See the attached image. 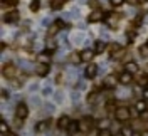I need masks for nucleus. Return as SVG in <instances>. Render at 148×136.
<instances>
[{"mask_svg":"<svg viewBox=\"0 0 148 136\" xmlns=\"http://www.w3.org/2000/svg\"><path fill=\"white\" fill-rule=\"evenodd\" d=\"M92 51H94V54H96V55L103 54V52L106 51V44H104L103 40H94V45H92Z\"/></svg>","mask_w":148,"mask_h":136,"instance_id":"14","label":"nucleus"},{"mask_svg":"<svg viewBox=\"0 0 148 136\" xmlns=\"http://www.w3.org/2000/svg\"><path fill=\"white\" fill-rule=\"evenodd\" d=\"M94 124V119L91 116H84L81 121H79V131H83V133H91V128Z\"/></svg>","mask_w":148,"mask_h":136,"instance_id":"7","label":"nucleus"},{"mask_svg":"<svg viewBox=\"0 0 148 136\" xmlns=\"http://www.w3.org/2000/svg\"><path fill=\"white\" fill-rule=\"evenodd\" d=\"M126 0H110V3L113 5V7H120V5H123Z\"/></svg>","mask_w":148,"mask_h":136,"instance_id":"31","label":"nucleus"},{"mask_svg":"<svg viewBox=\"0 0 148 136\" xmlns=\"http://www.w3.org/2000/svg\"><path fill=\"white\" fill-rule=\"evenodd\" d=\"M7 136H17V135H14V133H10V135H7Z\"/></svg>","mask_w":148,"mask_h":136,"instance_id":"41","label":"nucleus"},{"mask_svg":"<svg viewBox=\"0 0 148 136\" xmlns=\"http://www.w3.org/2000/svg\"><path fill=\"white\" fill-rule=\"evenodd\" d=\"M118 79H120L121 86H128V84H131V81H133V74L126 72V71H121V72L118 74Z\"/></svg>","mask_w":148,"mask_h":136,"instance_id":"12","label":"nucleus"},{"mask_svg":"<svg viewBox=\"0 0 148 136\" xmlns=\"http://www.w3.org/2000/svg\"><path fill=\"white\" fill-rule=\"evenodd\" d=\"M104 108H106V111H108V113H116V109L120 108V106H116V101L113 99V98H110V99L106 101Z\"/></svg>","mask_w":148,"mask_h":136,"instance_id":"21","label":"nucleus"},{"mask_svg":"<svg viewBox=\"0 0 148 136\" xmlns=\"http://www.w3.org/2000/svg\"><path fill=\"white\" fill-rule=\"evenodd\" d=\"M2 99H3V101H7V99H9V94H7V91H5V89L2 91Z\"/></svg>","mask_w":148,"mask_h":136,"instance_id":"35","label":"nucleus"},{"mask_svg":"<svg viewBox=\"0 0 148 136\" xmlns=\"http://www.w3.org/2000/svg\"><path fill=\"white\" fill-rule=\"evenodd\" d=\"M140 136H148V129H143V131L140 133Z\"/></svg>","mask_w":148,"mask_h":136,"instance_id":"39","label":"nucleus"},{"mask_svg":"<svg viewBox=\"0 0 148 136\" xmlns=\"http://www.w3.org/2000/svg\"><path fill=\"white\" fill-rule=\"evenodd\" d=\"M104 14H103V10H99V9H96V10H92L91 14H89V17H88V22L89 24H96V22H101V20H104Z\"/></svg>","mask_w":148,"mask_h":136,"instance_id":"10","label":"nucleus"},{"mask_svg":"<svg viewBox=\"0 0 148 136\" xmlns=\"http://www.w3.org/2000/svg\"><path fill=\"white\" fill-rule=\"evenodd\" d=\"M69 123H71V119L67 118V114H64V116H61V118H59V121H57V128H59V129H66V131H67Z\"/></svg>","mask_w":148,"mask_h":136,"instance_id":"18","label":"nucleus"},{"mask_svg":"<svg viewBox=\"0 0 148 136\" xmlns=\"http://www.w3.org/2000/svg\"><path fill=\"white\" fill-rule=\"evenodd\" d=\"M51 71V66L49 64H37L36 66V74L37 76H40V77H46L47 74Z\"/></svg>","mask_w":148,"mask_h":136,"instance_id":"13","label":"nucleus"},{"mask_svg":"<svg viewBox=\"0 0 148 136\" xmlns=\"http://www.w3.org/2000/svg\"><path fill=\"white\" fill-rule=\"evenodd\" d=\"M88 136H99V131H96V133L91 131V133H88Z\"/></svg>","mask_w":148,"mask_h":136,"instance_id":"38","label":"nucleus"},{"mask_svg":"<svg viewBox=\"0 0 148 136\" xmlns=\"http://www.w3.org/2000/svg\"><path fill=\"white\" fill-rule=\"evenodd\" d=\"M54 98H56V101H57V103H61V101H62V92H56Z\"/></svg>","mask_w":148,"mask_h":136,"instance_id":"33","label":"nucleus"},{"mask_svg":"<svg viewBox=\"0 0 148 136\" xmlns=\"http://www.w3.org/2000/svg\"><path fill=\"white\" fill-rule=\"evenodd\" d=\"M110 119L108 118H101L99 119V121H98V128H99V131H101V129H110Z\"/></svg>","mask_w":148,"mask_h":136,"instance_id":"24","label":"nucleus"},{"mask_svg":"<svg viewBox=\"0 0 148 136\" xmlns=\"http://www.w3.org/2000/svg\"><path fill=\"white\" fill-rule=\"evenodd\" d=\"M51 54H52V52H49V51L39 54V64H49L51 62Z\"/></svg>","mask_w":148,"mask_h":136,"instance_id":"23","label":"nucleus"},{"mask_svg":"<svg viewBox=\"0 0 148 136\" xmlns=\"http://www.w3.org/2000/svg\"><path fill=\"white\" fill-rule=\"evenodd\" d=\"M120 20H121V15L120 14H114V12L106 14V17H104V22H106V25H108L111 30H116V29H118Z\"/></svg>","mask_w":148,"mask_h":136,"instance_id":"2","label":"nucleus"},{"mask_svg":"<svg viewBox=\"0 0 148 136\" xmlns=\"http://www.w3.org/2000/svg\"><path fill=\"white\" fill-rule=\"evenodd\" d=\"M147 109H148V103L145 99H138L136 103H135V106H133V113L135 114H143V113H147Z\"/></svg>","mask_w":148,"mask_h":136,"instance_id":"8","label":"nucleus"},{"mask_svg":"<svg viewBox=\"0 0 148 136\" xmlns=\"http://www.w3.org/2000/svg\"><path fill=\"white\" fill-rule=\"evenodd\" d=\"M120 84V79H118V74H108L106 77H104V81H103V86L106 87V89H114L116 86Z\"/></svg>","mask_w":148,"mask_h":136,"instance_id":"4","label":"nucleus"},{"mask_svg":"<svg viewBox=\"0 0 148 136\" xmlns=\"http://www.w3.org/2000/svg\"><path fill=\"white\" fill-rule=\"evenodd\" d=\"M64 2H66V0H64Z\"/></svg>","mask_w":148,"mask_h":136,"instance_id":"43","label":"nucleus"},{"mask_svg":"<svg viewBox=\"0 0 148 136\" xmlns=\"http://www.w3.org/2000/svg\"><path fill=\"white\" fill-rule=\"evenodd\" d=\"M14 114H15V119H18V121L27 119L29 118V106L25 104V103H18Z\"/></svg>","mask_w":148,"mask_h":136,"instance_id":"3","label":"nucleus"},{"mask_svg":"<svg viewBox=\"0 0 148 136\" xmlns=\"http://www.w3.org/2000/svg\"><path fill=\"white\" fill-rule=\"evenodd\" d=\"M98 98H99V92L98 91H92L88 94V104H94V103H98Z\"/></svg>","mask_w":148,"mask_h":136,"instance_id":"25","label":"nucleus"},{"mask_svg":"<svg viewBox=\"0 0 148 136\" xmlns=\"http://www.w3.org/2000/svg\"><path fill=\"white\" fill-rule=\"evenodd\" d=\"M29 9L32 10V12H39V9H40V0H32L30 5H29Z\"/></svg>","mask_w":148,"mask_h":136,"instance_id":"27","label":"nucleus"},{"mask_svg":"<svg viewBox=\"0 0 148 136\" xmlns=\"http://www.w3.org/2000/svg\"><path fill=\"white\" fill-rule=\"evenodd\" d=\"M143 99L148 101V87H145V89H143Z\"/></svg>","mask_w":148,"mask_h":136,"instance_id":"37","label":"nucleus"},{"mask_svg":"<svg viewBox=\"0 0 148 136\" xmlns=\"http://www.w3.org/2000/svg\"><path fill=\"white\" fill-rule=\"evenodd\" d=\"M145 74H147V76H148V64H147V66H145Z\"/></svg>","mask_w":148,"mask_h":136,"instance_id":"40","label":"nucleus"},{"mask_svg":"<svg viewBox=\"0 0 148 136\" xmlns=\"http://www.w3.org/2000/svg\"><path fill=\"white\" fill-rule=\"evenodd\" d=\"M140 54H141V57H148V45H141L140 47Z\"/></svg>","mask_w":148,"mask_h":136,"instance_id":"30","label":"nucleus"},{"mask_svg":"<svg viewBox=\"0 0 148 136\" xmlns=\"http://www.w3.org/2000/svg\"><path fill=\"white\" fill-rule=\"evenodd\" d=\"M49 126H51V119H42V121H39V123H37L36 131H37V133H42V131L49 129Z\"/></svg>","mask_w":148,"mask_h":136,"instance_id":"16","label":"nucleus"},{"mask_svg":"<svg viewBox=\"0 0 148 136\" xmlns=\"http://www.w3.org/2000/svg\"><path fill=\"white\" fill-rule=\"evenodd\" d=\"M131 114H133V111L126 106H120V108L116 109V113H114V119L118 121V123H126L130 118H131Z\"/></svg>","mask_w":148,"mask_h":136,"instance_id":"1","label":"nucleus"},{"mask_svg":"<svg viewBox=\"0 0 148 136\" xmlns=\"http://www.w3.org/2000/svg\"><path fill=\"white\" fill-rule=\"evenodd\" d=\"M138 64L136 62H133V61H130V62H126L125 64V71H126V72H130V74H136L138 72Z\"/></svg>","mask_w":148,"mask_h":136,"instance_id":"19","label":"nucleus"},{"mask_svg":"<svg viewBox=\"0 0 148 136\" xmlns=\"http://www.w3.org/2000/svg\"><path fill=\"white\" fill-rule=\"evenodd\" d=\"M30 103H32L34 106H39V104H40V101L37 99V98H32V99H30Z\"/></svg>","mask_w":148,"mask_h":136,"instance_id":"36","label":"nucleus"},{"mask_svg":"<svg viewBox=\"0 0 148 136\" xmlns=\"http://www.w3.org/2000/svg\"><path fill=\"white\" fill-rule=\"evenodd\" d=\"M0 131H2V136L10 135V133H9V123H7V121H3V123L0 124Z\"/></svg>","mask_w":148,"mask_h":136,"instance_id":"28","label":"nucleus"},{"mask_svg":"<svg viewBox=\"0 0 148 136\" xmlns=\"http://www.w3.org/2000/svg\"><path fill=\"white\" fill-rule=\"evenodd\" d=\"M108 51H110L111 59H120L121 55L125 54V49H123L121 44H118V42H113V44L108 47Z\"/></svg>","mask_w":148,"mask_h":136,"instance_id":"6","label":"nucleus"},{"mask_svg":"<svg viewBox=\"0 0 148 136\" xmlns=\"http://www.w3.org/2000/svg\"><path fill=\"white\" fill-rule=\"evenodd\" d=\"M17 3L18 2H15V0H3V2H2V7H3V9H5V7H15Z\"/></svg>","mask_w":148,"mask_h":136,"instance_id":"29","label":"nucleus"},{"mask_svg":"<svg viewBox=\"0 0 148 136\" xmlns=\"http://www.w3.org/2000/svg\"><path fill=\"white\" fill-rule=\"evenodd\" d=\"M98 71H99V67H98L96 64H89V66L86 67V71H84L86 79H94V77L98 76Z\"/></svg>","mask_w":148,"mask_h":136,"instance_id":"11","label":"nucleus"},{"mask_svg":"<svg viewBox=\"0 0 148 136\" xmlns=\"http://www.w3.org/2000/svg\"><path fill=\"white\" fill-rule=\"evenodd\" d=\"M94 51L92 49H84L83 52H81V59H83V62H91V59L94 57Z\"/></svg>","mask_w":148,"mask_h":136,"instance_id":"15","label":"nucleus"},{"mask_svg":"<svg viewBox=\"0 0 148 136\" xmlns=\"http://www.w3.org/2000/svg\"><path fill=\"white\" fill-rule=\"evenodd\" d=\"M18 20H20V14H18L17 10H10V12H7L3 15V22L5 24H15Z\"/></svg>","mask_w":148,"mask_h":136,"instance_id":"9","label":"nucleus"},{"mask_svg":"<svg viewBox=\"0 0 148 136\" xmlns=\"http://www.w3.org/2000/svg\"><path fill=\"white\" fill-rule=\"evenodd\" d=\"M77 131H79V121L71 119V123H69V126H67V133H69L71 136H74Z\"/></svg>","mask_w":148,"mask_h":136,"instance_id":"17","label":"nucleus"},{"mask_svg":"<svg viewBox=\"0 0 148 136\" xmlns=\"http://www.w3.org/2000/svg\"><path fill=\"white\" fill-rule=\"evenodd\" d=\"M120 135L121 136H135V128L130 126V124H123V126H121Z\"/></svg>","mask_w":148,"mask_h":136,"instance_id":"20","label":"nucleus"},{"mask_svg":"<svg viewBox=\"0 0 148 136\" xmlns=\"http://www.w3.org/2000/svg\"><path fill=\"white\" fill-rule=\"evenodd\" d=\"M2 74H3V77H7V79H14V77L17 76V66L14 62H7L3 66V69H2Z\"/></svg>","mask_w":148,"mask_h":136,"instance_id":"5","label":"nucleus"},{"mask_svg":"<svg viewBox=\"0 0 148 136\" xmlns=\"http://www.w3.org/2000/svg\"><path fill=\"white\" fill-rule=\"evenodd\" d=\"M147 45H148V40H147Z\"/></svg>","mask_w":148,"mask_h":136,"instance_id":"42","label":"nucleus"},{"mask_svg":"<svg viewBox=\"0 0 148 136\" xmlns=\"http://www.w3.org/2000/svg\"><path fill=\"white\" fill-rule=\"evenodd\" d=\"M140 2H141V0H126V3H128V5H138Z\"/></svg>","mask_w":148,"mask_h":136,"instance_id":"34","label":"nucleus"},{"mask_svg":"<svg viewBox=\"0 0 148 136\" xmlns=\"http://www.w3.org/2000/svg\"><path fill=\"white\" fill-rule=\"evenodd\" d=\"M99 136H113V131L111 129H101L99 131Z\"/></svg>","mask_w":148,"mask_h":136,"instance_id":"32","label":"nucleus"},{"mask_svg":"<svg viewBox=\"0 0 148 136\" xmlns=\"http://www.w3.org/2000/svg\"><path fill=\"white\" fill-rule=\"evenodd\" d=\"M62 3H64V0H51V9L52 10L62 9Z\"/></svg>","mask_w":148,"mask_h":136,"instance_id":"26","label":"nucleus"},{"mask_svg":"<svg viewBox=\"0 0 148 136\" xmlns=\"http://www.w3.org/2000/svg\"><path fill=\"white\" fill-rule=\"evenodd\" d=\"M67 61H69L71 64H74V66H76V64H81L83 62V59H81V52H73V54L67 57Z\"/></svg>","mask_w":148,"mask_h":136,"instance_id":"22","label":"nucleus"}]
</instances>
